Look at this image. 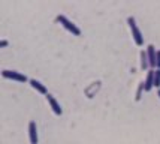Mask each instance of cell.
Wrapping results in <instances>:
<instances>
[{"mask_svg": "<svg viewBox=\"0 0 160 144\" xmlns=\"http://www.w3.org/2000/svg\"><path fill=\"white\" fill-rule=\"evenodd\" d=\"M154 87L160 90V69H154Z\"/></svg>", "mask_w": 160, "mask_h": 144, "instance_id": "30bf717a", "label": "cell"}, {"mask_svg": "<svg viewBox=\"0 0 160 144\" xmlns=\"http://www.w3.org/2000/svg\"><path fill=\"white\" fill-rule=\"evenodd\" d=\"M56 20H57V23L64 29V30H68V32L72 33L73 36H81V29L78 27L73 21H70L68 17H64V15H57Z\"/></svg>", "mask_w": 160, "mask_h": 144, "instance_id": "7a4b0ae2", "label": "cell"}, {"mask_svg": "<svg viewBox=\"0 0 160 144\" xmlns=\"http://www.w3.org/2000/svg\"><path fill=\"white\" fill-rule=\"evenodd\" d=\"M47 101H48V105H49V108L52 110V113H54L56 116H62L63 110H62V107H60V104H58V101H57L56 98L48 93V95H47Z\"/></svg>", "mask_w": 160, "mask_h": 144, "instance_id": "5b68a950", "label": "cell"}, {"mask_svg": "<svg viewBox=\"0 0 160 144\" xmlns=\"http://www.w3.org/2000/svg\"><path fill=\"white\" fill-rule=\"evenodd\" d=\"M0 47H2V48L8 47V41H6V39H2V41H0Z\"/></svg>", "mask_w": 160, "mask_h": 144, "instance_id": "4fadbf2b", "label": "cell"}, {"mask_svg": "<svg viewBox=\"0 0 160 144\" xmlns=\"http://www.w3.org/2000/svg\"><path fill=\"white\" fill-rule=\"evenodd\" d=\"M157 96H159V98H160V90H157Z\"/></svg>", "mask_w": 160, "mask_h": 144, "instance_id": "5bb4252c", "label": "cell"}, {"mask_svg": "<svg viewBox=\"0 0 160 144\" xmlns=\"http://www.w3.org/2000/svg\"><path fill=\"white\" fill-rule=\"evenodd\" d=\"M2 77L6 78V80H12V81H17V83H27L30 81V78L21 74L18 71H9V69H3L2 71Z\"/></svg>", "mask_w": 160, "mask_h": 144, "instance_id": "3957f363", "label": "cell"}, {"mask_svg": "<svg viewBox=\"0 0 160 144\" xmlns=\"http://www.w3.org/2000/svg\"><path fill=\"white\" fill-rule=\"evenodd\" d=\"M141 68L148 69L150 71V63H148V57H147V51H141Z\"/></svg>", "mask_w": 160, "mask_h": 144, "instance_id": "9c48e42d", "label": "cell"}, {"mask_svg": "<svg viewBox=\"0 0 160 144\" xmlns=\"http://www.w3.org/2000/svg\"><path fill=\"white\" fill-rule=\"evenodd\" d=\"M127 24H129V29H130V33H132V38L135 44L138 47H142L144 45V36H142V32H141L138 23L135 20V17H129L127 18Z\"/></svg>", "mask_w": 160, "mask_h": 144, "instance_id": "6da1fadb", "label": "cell"}, {"mask_svg": "<svg viewBox=\"0 0 160 144\" xmlns=\"http://www.w3.org/2000/svg\"><path fill=\"white\" fill-rule=\"evenodd\" d=\"M28 140H30V144H38L39 143L38 126H36V122H33V120L28 122Z\"/></svg>", "mask_w": 160, "mask_h": 144, "instance_id": "277c9868", "label": "cell"}, {"mask_svg": "<svg viewBox=\"0 0 160 144\" xmlns=\"http://www.w3.org/2000/svg\"><path fill=\"white\" fill-rule=\"evenodd\" d=\"M154 89V69L147 71V77L144 80V92H151Z\"/></svg>", "mask_w": 160, "mask_h": 144, "instance_id": "52a82bcc", "label": "cell"}, {"mask_svg": "<svg viewBox=\"0 0 160 144\" xmlns=\"http://www.w3.org/2000/svg\"><path fill=\"white\" fill-rule=\"evenodd\" d=\"M147 57H148V63H150V68L156 69V57H157V50L154 47L153 44H150L147 47Z\"/></svg>", "mask_w": 160, "mask_h": 144, "instance_id": "8992f818", "label": "cell"}, {"mask_svg": "<svg viewBox=\"0 0 160 144\" xmlns=\"http://www.w3.org/2000/svg\"><path fill=\"white\" fill-rule=\"evenodd\" d=\"M156 69H160V50H157V57H156Z\"/></svg>", "mask_w": 160, "mask_h": 144, "instance_id": "7c38bea8", "label": "cell"}, {"mask_svg": "<svg viewBox=\"0 0 160 144\" xmlns=\"http://www.w3.org/2000/svg\"><path fill=\"white\" fill-rule=\"evenodd\" d=\"M30 86H32V89H35L38 93H41V95H48V89H47V86L45 84H42L39 80H35V78H30Z\"/></svg>", "mask_w": 160, "mask_h": 144, "instance_id": "ba28073f", "label": "cell"}, {"mask_svg": "<svg viewBox=\"0 0 160 144\" xmlns=\"http://www.w3.org/2000/svg\"><path fill=\"white\" fill-rule=\"evenodd\" d=\"M142 90H144V81L139 84V89H138V93H136V101H139L141 99V93H142Z\"/></svg>", "mask_w": 160, "mask_h": 144, "instance_id": "8fae6325", "label": "cell"}]
</instances>
